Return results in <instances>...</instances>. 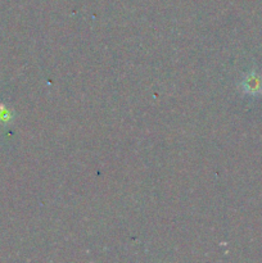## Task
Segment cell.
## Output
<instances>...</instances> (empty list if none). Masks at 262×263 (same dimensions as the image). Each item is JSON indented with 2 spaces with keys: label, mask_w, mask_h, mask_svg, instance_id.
<instances>
[{
  "label": "cell",
  "mask_w": 262,
  "mask_h": 263,
  "mask_svg": "<svg viewBox=\"0 0 262 263\" xmlns=\"http://www.w3.org/2000/svg\"><path fill=\"white\" fill-rule=\"evenodd\" d=\"M241 89L244 92L251 95H257L262 92V77L256 71H252L247 74L241 82Z\"/></svg>",
  "instance_id": "cell-1"
}]
</instances>
